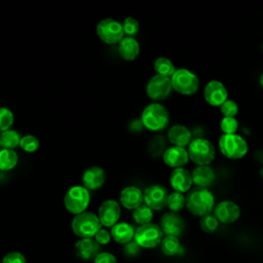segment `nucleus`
<instances>
[{
    "label": "nucleus",
    "mask_w": 263,
    "mask_h": 263,
    "mask_svg": "<svg viewBox=\"0 0 263 263\" xmlns=\"http://www.w3.org/2000/svg\"><path fill=\"white\" fill-rule=\"evenodd\" d=\"M216 205L213 192L205 188L191 189L186 195V209L195 217H203L212 214Z\"/></svg>",
    "instance_id": "nucleus-1"
},
{
    "label": "nucleus",
    "mask_w": 263,
    "mask_h": 263,
    "mask_svg": "<svg viewBox=\"0 0 263 263\" xmlns=\"http://www.w3.org/2000/svg\"><path fill=\"white\" fill-rule=\"evenodd\" d=\"M140 119L146 129L160 132L167 126L170 122V113L165 106L153 102L144 108Z\"/></svg>",
    "instance_id": "nucleus-2"
},
{
    "label": "nucleus",
    "mask_w": 263,
    "mask_h": 263,
    "mask_svg": "<svg viewBox=\"0 0 263 263\" xmlns=\"http://www.w3.org/2000/svg\"><path fill=\"white\" fill-rule=\"evenodd\" d=\"M218 147L222 155L230 160L241 159L249 151L247 140L238 134H222L218 141Z\"/></svg>",
    "instance_id": "nucleus-3"
},
{
    "label": "nucleus",
    "mask_w": 263,
    "mask_h": 263,
    "mask_svg": "<svg viewBox=\"0 0 263 263\" xmlns=\"http://www.w3.org/2000/svg\"><path fill=\"white\" fill-rule=\"evenodd\" d=\"M189 160L196 165H210L216 158L215 145L205 138H194L187 147Z\"/></svg>",
    "instance_id": "nucleus-4"
},
{
    "label": "nucleus",
    "mask_w": 263,
    "mask_h": 263,
    "mask_svg": "<svg viewBox=\"0 0 263 263\" xmlns=\"http://www.w3.org/2000/svg\"><path fill=\"white\" fill-rule=\"evenodd\" d=\"M173 90L182 96H193L199 89L198 76L189 69L180 68L171 77Z\"/></svg>",
    "instance_id": "nucleus-5"
},
{
    "label": "nucleus",
    "mask_w": 263,
    "mask_h": 263,
    "mask_svg": "<svg viewBox=\"0 0 263 263\" xmlns=\"http://www.w3.org/2000/svg\"><path fill=\"white\" fill-rule=\"evenodd\" d=\"M72 231L80 238H93L102 228L98 215L91 212H83L76 215L71 223Z\"/></svg>",
    "instance_id": "nucleus-6"
},
{
    "label": "nucleus",
    "mask_w": 263,
    "mask_h": 263,
    "mask_svg": "<svg viewBox=\"0 0 263 263\" xmlns=\"http://www.w3.org/2000/svg\"><path fill=\"white\" fill-rule=\"evenodd\" d=\"M89 201V191L85 187L79 185L70 187L64 196V205L66 210L75 216L86 212Z\"/></svg>",
    "instance_id": "nucleus-7"
},
{
    "label": "nucleus",
    "mask_w": 263,
    "mask_h": 263,
    "mask_svg": "<svg viewBox=\"0 0 263 263\" xmlns=\"http://www.w3.org/2000/svg\"><path fill=\"white\" fill-rule=\"evenodd\" d=\"M163 238V232L159 225L148 223L139 226L135 231L134 240L144 249H153L160 245Z\"/></svg>",
    "instance_id": "nucleus-8"
},
{
    "label": "nucleus",
    "mask_w": 263,
    "mask_h": 263,
    "mask_svg": "<svg viewBox=\"0 0 263 263\" xmlns=\"http://www.w3.org/2000/svg\"><path fill=\"white\" fill-rule=\"evenodd\" d=\"M96 31L99 38L107 44L119 43L124 37L122 24L111 17L99 22Z\"/></svg>",
    "instance_id": "nucleus-9"
},
{
    "label": "nucleus",
    "mask_w": 263,
    "mask_h": 263,
    "mask_svg": "<svg viewBox=\"0 0 263 263\" xmlns=\"http://www.w3.org/2000/svg\"><path fill=\"white\" fill-rule=\"evenodd\" d=\"M173 91L171 78L155 74L152 76L146 86V93L152 101L159 103L167 99Z\"/></svg>",
    "instance_id": "nucleus-10"
},
{
    "label": "nucleus",
    "mask_w": 263,
    "mask_h": 263,
    "mask_svg": "<svg viewBox=\"0 0 263 263\" xmlns=\"http://www.w3.org/2000/svg\"><path fill=\"white\" fill-rule=\"evenodd\" d=\"M203 99L212 107H220L228 100V90L220 80H210L203 88Z\"/></svg>",
    "instance_id": "nucleus-11"
},
{
    "label": "nucleus",
    "mask_w": 263,
    "mask_h": 263,
    "mask_svg": "<svg viewBox=\"0 0 263 263\" xmlns=\"http://www.w3.org/2000/svg\"><path fill=\"white\" fill-rule=\"evenodd\" d=\"M168 193L165 187L153 184L144 191V203L152 211H161L166 206Z\"/></svg>",
    "instance_id": "nucleus-12"
},
{
    "label": "nucleus",
    "mask_w": 263,
    "mask_h": 263,
    "mask_svg": "<svg viewBox=\"0 0 263 263\" xmlns=\"http://www.w3.org/2000/svg\"><path fill=\"white\" fill-rule=\"evenodd\" d=\"M213 214L220 223L232 224L239 219L241 210L236 202L226 199L216 203Z\"/></svg>",
    "instance_id": "nucleus-13"
},
{
    "label": "nucleus",
    "mask_w": 263,
    "mask_h": 263,
    "mask_svg": "<svg viewBox=\"0 0 263 263\" xmlns=\"http://www.w3.org/2000/svg\"><path fill=\"white\" fill-rule=\"evenodd\" d=\"M121 208L120 204L114 199H107L102 202L99 208L98 217L102 224L105 227H113L120 218Z\"/></svg>",
    "instance_id": "nucleus-14"
},
{
    "label": "nucleus",
    "mask_w": 263,
    "mask_h": 263,
    "mask_svg": "<svg viewBox=\"0 0 263 263\" xmlns=\"http://www.w3.org/2000/svg\"><path fill=\"white\" fill-rule=\"evenodd\" d=\"M159 226L163 234L179 237L185 230V221L179 213L167 212L161 216Z\"/></svg>",
    "instance_id": "nucleus-15"
},
{
    "label": "nucleus",
    "mask_w": 263,
    "mask_h": 263,
    "mask_svg": "<svg viewBox=\"0 0 263 263\" xmlns=\"http://www.w3.org/2000/svg\"><path fill=\"white\" fill-rule=\"evenodd\" d=\"M162 160L168 167H172L173 170L185 167L189 161L187 148L177 146L167 147L162 154Z\"/></svg>",
    "instance_id": "nucleus-16"
},
{
    "label": "nucleus",
    "mask_w": 263,
    "mask_h": 263,
    "mask_svg": "<svg viewBox=\"0 0 263 263\" xmlns=\"http://www.w3.org/2000/svg\"><path fill=\"white\" fill-rule=\"evenodd\" d=\"M170 184L174 191L180 193H187L193 186L192 175L186 167L175 168L170 175Z\"/></svg>",
    "instance_id": "nucleus-17"
},
{
    "label": "nucleus",
    "mask_w": 263,
    "mask_h": 263,
    "mask_svg": "<svg viewBox=\"0 0 263 263\" xmlns=\"http://www.w3.org/2000/svg\"><path fill=\"white\" fill-rule=\"evenodd\" d=\"M119 201L127 210H135L144 202V192L136 186L124 187L119 195Z\"/></svg>",
    "instance_id": "nucleus-18"
},
{
    "label": "nucleus",
    "mask_w": 263,
    "mask_h": 263,
    "mask_svg": "<svg viewBox=\"0 0 263 263\" xmlns=\"http://www.w3.org/2000/svg\"><path fill=\"white\" fill-rule=\"evenodd\" d=\"M167 140L173 146L187 148L193 140L191 130L183 124H174L167 132Z\"/></svg>",
    "instance_id": "nucleus-19"
},
{
    "label": "nucleus",
    "mask_w": 263,
    "mask_h": 263,
    "mask_svg": "<svg viewBox=\"0 0 263 263\" xmlns=\"http://www.w3.org/2000/svg\"><path fill=\"white\" fill-rule=\"evenodd\" d=\"M193 185L196 188L209 189L216 179L215 171L211 165H196L191 172Z\"/></svg>",
    "instance_id": "nucleus-20"
},
{
    "label": "nucleus",
    "mask_w": 263,
    "mask_h": 263,
    "mask_svg": "<svg viewBox=\"0 0 263 263\" xmlns=\"http://www.w3.org/2000/svg\"><path fill=\"white\" fill-rule=\"evenodd\" d=\"M82 186L89 190H98L101 188L106 180L105 171L97 165L90 166L84 171L82 175Z\"/></svg>",
    "instance_id": "nucleus-21"
},
{
    "label": "nucleus",
    "mask_w": 263,
    "mask_h": 263,
    "mask_svg": "<svg viewBox=\"0 0 263 263\" xmlns=\"http://www.w3.org/2000/svg\"><path fill=\"white\" fill-rule=\"evenodd\" d=\"M75 253L81 260H95L101 253V246L95 238H81L75 243Z\"/></svg>",
    "instance_id": "nucleus-22"
},
{
    "label": "nucleus",
    "mask_w": 263,
    "mask_h": 263,
    "mask_svg": "<svg viewBox=\"0 0 263 263\" xmlns=\"http://www.w3.org/2000/svg\"><path fill=\"white\" fill-rule=\"evenodd\" d=\"M118 53L125 61H134L140 53V44L135 37L124 36L118 43Z\"/></svg>",
    "instance_id": "nucleus-23"
},
{
    "label": "nucleus",
    "mask_w": 263,
    "mask_h": 263,
    "mask_svg": "<svg viewBox=\"0 0 263 263\" xmlns=\"http://www.w3.org/2000/svg\"><path fill=\"white\" fill-rule=\"evenodd\" d=\"M136 229L126 222H118L111 228V237L118 243L126 245L134 240Z\"/></svg>",
    "instance_id": "nucleus-24"
},
{
    "label": "nucleus",
    "mask_w": 263,
    "mask_h": 263,
    "mask_svg": "<svg viewBox=\"0 0 263 263\" xmlns=\"http://www.w3.org/2000/svg\"><path fill=\"white\" fill-rule=\"evenodd\" d=\"M18 162L17 153L12 149L0 150V171L7 172L16 166Z\"/></svg>",
    "instance_id": "nucleus-25"
},
{
    "label": "nucleus",
    "mask_w": 263,
    "mask_h": 263,
    "mask_svg": "<svg viewBox=\"0 0 263 263\" xmlns=\"http://www.w3.org/2000/svg\"><path fill=\"white\" fill-rule=\"evenodd\" d=\"M181 248L182 247H181L179 237H176V236L165 235L160 242V249L162 254L168 257L178 255L181 251Z\"/></svg>",
    "instance_id": "nucleus-26"
},
{
    "label": "nucleus",
    "mask_w": 263,
    "mask_h": 263,
    "mask_svg": "<svg viewBox=\"0 0 263 263\" xmlns=\"http://www.w3.org/2000/svg\"><path fill=\"white\" fill-rule=\"evenodd\" d=\"M21 135L14 129H8L0 133V147L2 149H12L20 146Z\"/></svg>",
    "instance_id": "nucleus-27"
},
{
    "label": "nucleus",
    "mask_w": 263,
    "mask_h": 263,
    "mask_svg": "<svg viewBox=\"0 0 263 263\" xmlns=\"http://www.w3.org/2000/svg\"><path fill=\"white\" fill-rule=\"evenodd\" d=\"M153 68L154 71L156 72V74L158 75H162V76H166V77H172V75L175 73V71L177 70L174 63L165 58V57H159L154 61L153 64Z\"/></svg>",
    "instance_id": "nucleus-28"
},
{
    "label": "nucleus",
    "mask_w": 263,
    "mask_h": 263,
    "mask_svg": "<svg viewBox=\"0 0 263 263\" xmlns=\"http://www.w3.org/2000/svg\"><path fill=\"white\" fill-rule=\"evenodd\" d=\"M132 216L134 221L141 226L151 223V220L153 219V211L145 203H143L133 211Z\"/></svg>",
    "instance_id": "nucleus-29"
},
{
    "label": "nucleus",
    "mask_w": 263,
    "mask_h": 263,
    "mask_svg": "<svg viewBox=\"0 0 263 263\" xmlns=\"http://www.w3.org/2000/svg\"><path fill=\"white\" fill-rule=\"evenodd\" d=\"M166 206L168 208L170 212L179 213L184 208H186V196L183 193L173 191L168 194Z\"/></svg>",
    "instance_id": "nucleus-30"
},
{
    "label": "nucleus",
    "mask_w": 263,
    "mask_h": 263,
    "mask_svg": "<svg viewBox=\"0 0 263 263\" xmlns=\"http://www.w3.org/2000/svg\"><path fill=\"white\" fill-rule=\"evenodd\" d=\"M165 150H166V142L162 136H156L150 141L148 146V151L151 156L153 157H157L159 155L162 156Z\"/></svg>",
    "instance_id": "nucleus-31"
},
{
    "label": "nucleus",
    "mask_w": 263,
    "mask_h": 263,
    "mask_svg": "<svg viewBox=\"0 0 263 263\" xmlns=\"http://www.w3.org/2000/svg\"><path fill=\"white\" fill-rule=\"evenodd\" d=\"M219 224H220V222L218 221V219L215 217V215L213 213L201 217L199 220L200 229L203 232L209 233V234L216 232L219 227Z\"/></svg>",
    "instance_id": "nucleus-32"
},
{
    "label": "nucleus",
    "mask_w": 263,
    "mask_h": 263,
    "mask_svg": "<svg viewBox=\"0 0 263 263\" xmlns=\"http://www.w3.org/2000/svg\"><path fill=\"white\" fill-rule=\"evenodd\" d=\"M239 123L236 117H222L220 121V128L224 135L237 134Z\"/></svg>",
    "instance_id": "nucleus-33"
},
{
    "label": "nucleus",
    "mask_w": 263,
    "mask_h": 263,
    "mask_svg": "<svg viewBox=\"0 0 263 263\" xmlns=\"http://www.w3.org/2000/svg\"><path fill=\"white\" fill-rule=\"evenodd\" d=\"M14 121V115L11 110L6 107H0V132L10 129Z\"/></svg>",
    "instance_id": "nucleus-34"
},
{
    "label": "nucleus",
    "mask_w": 263,
    "mask_h": 263,
    "mask_svg": "<svg viewBox=\"0 0 263 263\" xmlns=\"http://www.w3.org/2000/svg\"><path fill=\"white\" fill-rule=\"evenodd\" d=\"M20 147L28 153H33V152L37 151V149L39 148V140L37 137H35L33 135L23 136L21 138Z\"/></svg>",
    "instance_id": "nucleus-35"
},
{
    "label": "nucleus",
    "mask_w": 263,
    "mask_h": 263,
    "mask_svg": "<svg viewBox=\"0 0 263 263\" xmlns=\"http://www.w3.org/2000/svg\"><path fill=\"white\" fill-rule=\"evenodd\" d=\"M121 24H122V29H123L125 36L135 37L138 34L140 25L136 18H134L132 16H127L123 20V22Z\"/></svg>",
    "instance_id": "nucleus-36"
},
{
    "label": "nucleus",
    "mask_w": 263,
    "mask_h": 263,
    "mask_svg": "<svg viewBox=\"0 0 263 263\" xmlns=\"http://www.w3.org/2000/svg\"><path fill=\"white\" fill-rule=\"evenodd\" d=\"M219 108L223 117H236L239 111L238 104L231 99L225 101Z\"/></svg>",
    "instance_id": "nucleus-37"
},
{
    "label": "nucleus",
    "mask_w": 263,
    "mask_h": 263,
    "mask_svg": "<svg viewBox=\"0 0 263 263\" xmlns=\"http://www.w3.org/2000/svg\"><path fill=\"white\" fill-rule=\"evenodd\" d=\"M1 263H27L25 256L20 253V252H9L7 253L3 259Z\"/></svg>",
    "instance_id": "nucleus-38"
},
{
    "label": "nucleus",
    "mask_w": 263,
    "mask_h": 263,
    "mask_svg": "<svg viewBox=\"0 0 263 263\" xmlns=\"http://www.w3.org/2000/svg\"><path fill=\"white\" fill-rule=\"evenodd\" d=\"M95 240L100 245V246H104V245H108L111 240V233L104 228H101L97 234L95 235Z\"/></svg>",
    "instance_id": "nucleus-39"
},
{
    "label": "nucleus",
    "mask_w": 263,
    "mask_h": 263,
    "mask_svg": "<svg viewBox=\"0 0 263 263\" xmlns=\"http://www.w3.org/2000/svg\"><path fill=\"white\" fill-rule=\"evenodd\" d=\"M93 263H117L115 256L108 252H101L93 260Z\"/></svg>",
    "instance_id": "nucleus-40"
},
{
    "label": "nucleus",
    "mask_w": 263,
    "mask_h": 263,
    "mask_svg": "<svg viewBox=\"0 0 263 263\" xmlns=\"http://www.w3.org/2000/svg\"><path fill=\"white\" fill-rule=\"evenodd\" d=\"M140 251H141V247L135 240H132L126 245H124V254L128 257L137 256L140 253Z\"/></svg>",
    "instance_id": "nucleus-41"
},
{
    "label": "nucleus",
    "mask_w": 263,
    "mask_h": 263,
    "mask_svg": "<svg viewBox=\"0 0 263 263\" xmlns=\"http://www.w3.org/2000/svg\"><path fill=\"white\" fill-rule=\"evenodd\" d=\"M144 127L141 119H135L129 123V129L134 133H140Z\"/></svg>",
    "instance_id": "nucleus-42"
},
{
    "label": "nucleus",
    "mask_w": 263,
    "mask_h": 263,
    "mask_svg": "<svg viewBox=\"0 0 263 263\" xmlns=\"http://www.w3.org/2000/svg\"><path fill=\"white\" fill-rule=\"evenodd\" d=\"M259 84H260V86L263 88V73L260 75V77H259Z\"/></svg>",
    "instance_id": "nucleus-43"
}]
</instances>
